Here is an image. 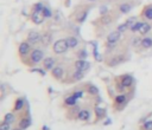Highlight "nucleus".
<instances>
[{"label": "nucleus", "instance_id": "20e7f679", "mask_svg": "<svg viewBox=\"0 0 152 130\" xmlns=\"http://www.w3.org/2000/svg\"><path fill=\"white\" fill-rule=\"evenodd\" d=\"M75 68L76 70H80V71H86L89 69V63L86 61L84 59H80L75 63Z\"/></svg>", "mask_w": 152, "mask_h": 130}, {"label": "nucleus", "instance_id": "6e6552de", "mask_svg": "<svg viewBox=\"0 0 152 130\" xmlns=\"http://www.w3.org/2000/svg\"><path fill=\"white\" fill-rule=\"evenodd\" d=\"M43 64H44V69H46V70H51V69H54L55 59H54V58H45V59H44V61H43Z\"/></svg>", "mask_w": 152, "mask_h": 130}, {"label": "nucleus", "instance_id": "72a5a7b5", "mask_svg": "<svg viewBox=\"0 0 152 130\" xmlns=\"http://www.w3.org/2000/svg\"><path fill=\"white\" fill-rule=\"evenodd\" d=\"M139 44L141 45V40H140V39H138V38H137V39H134V43H133V45H134V46H138Z\"/></svg>", "mask_w": 152, "mask_h": 130}, {"label": "nucleus", "instance_id": "2f4dec72", "mask_svg": "<svg viewBox=\"0 0 152 130\" xmlns=\"http://www.w3.org/2000/svg\"><path fill=\"white\" fill-rule=\"evenodd\" d=\"M78 57H80L81 59H84V58L87 57V52H86V51H83V50H81V51H80V53H78Z\"/></svg>", "mask_w": 152, "mask_h": 130}, {"label": "nucleus", "instance_id": "f8f14e48", "mask_svg": "<svg viewBox=\"0 0 152 130\" xmlns=\"http://www.w3.org/2000/svg\"><path fill=\"white\" fill-rule=\"evenodd\" d=\"M30 124H31V121H30V118H23V119L19 122V128L24 130V129L29 128Z\"/></svg>", "mask_w": 152, "mask_h": 130}, {"label": "nucleus", "instance_id": "6ab92c4d", "mask_svg": "<svg viewBox=\"0 0 152 130\" xmlns=\"http://www.w3.org/2000/svg\"><path fill=\"white\" fill-rule=\"evenodd\" d=\"M95 114H96L98 118H101V117H103L106 115V110L102 109V108H95Z\"/></svg>", "mask_w": 152, "mask_h": 130}, {"label": "nucleus", "instance_id": "f704fd0d", "mask_svg": "<svg viewBox=\"0 0 152 130\" xmlns=\"http://www.w3.org/2000/svg\"><path fill=\"white\" fill-rule=\"evenodd\" d=\"M74 96H75V98H80V97L82 96V92H77V93H75Z\"/></svg>", "mask_w": 152, "mask_h": 130}, {"label": "nucleus", "instance_id": "aec40b11", "mask_svg": "<svg viewBox=\"0 0 152 130\" xmlns=\"http://www.w3.org/2000/svg\"><path fill=\"white\" fill-rule=\"evenodd\" d=\"M125 101H126V97L124 95H120V96L115 97V103L116 104H123V103H125Z\"/></svg>", "mask_w": 152, "mask_h": 130}, {"label": "nucleus", "instance_id": "f03ea898", "mask_svg": "<svg viewBox=\"0 0 152 130\" xmlns=\"http://www.w3.org/2000/svg\"><path fill=\"white\" fill-rule=\"evenodd\" d=\"M120 33H121V32H119V31H113V32H111V33L108 35V37H107L108 44H109V45L115 44V43L120 39Z\"/></svg>", "mask_w": 152, "mask_h": 130}, {"label": "nucleus", "instance_id": "7c9ffc66", "mask_svg": "<svg viewBox=\"0 0 152 130\" xmlns=\"http://www.w3.org/2000/svg\"><path fill=\"white\" fill-rule=\"evenodd\" d=\"M86 18H87V12H83V13H82V16L77 18V20H78L80 23H82V21H84V19H86Z\"/></svg>", "mask_w": 152, "mask_h": 130}, {"label": "nucleus", "instance_id": "4468645a", "mask_svg": "<svg viewBox=\"0 0 152 130\" xmlns=\"http://www.w3.org/2000/svg\"><path fill=\"white\" fill-rule=\"evenodd\" d=\"M77 118L81 119V121H84V119H88L89 118V111L87 110H81L77 115Z\"/></svg>", "mask_w": 152, "mask_h": 130}, {"label": "nucleus", "instance_id": "f257e3e1", "mask_svg": "<svg viewBox=\"0 0 152 130\" xmlns=\"http://www.w3.org/2000/svg\"><path fill=\"white\" fill-rule=\"evenodd\" d=\"M52 49H54V52H55V53H57V54H62V53H64V52L67 51L68 44H67L66 39H59V40L55 42Z\"/></svg>", "mask_w": 152, "mask_h": 130}, {"label": "nucleus", "instance_id": "1a4fd4ad", "mask_svg": "<svg viewBox=\"0 0 152 130\" xmlns=\"http://www.w3.org/2000/svg\"><path fill=\"white\" fill-rule=\"evenodd\" d=\"M52 76L55 77V78H57V79H61L62 78V76H63V69L62 68H59V66H57V68H54L52 69Z\"/></svg>", "mask_w": 152, "mask_h": 130}, {"label": "nucleus", "instance_id": "dca6fc26", "mask_svg": "<svg viewBox=\"0 0 152 130\" xmlns=\"http://www.w3.org/2000/svg\"><path fill=\"white\" fill-rule=\"evenodd\" d=\"M143 14L146 19L148 20H152V7H146L144 11H143Z\"/></svg>", "mask_w": 152, "mask_h": 130}, {"label": "nucleus", "instance_id": "9b49d317", "mask_svg": "<svg viewBox=\"0 0 152 130\" xmlns=\"http://www.w3.org/2000/svg\"><path fill=\"white\" fill-rule=\"evenodd\" d=\"M66 42L68 44V47H76L77 44H78V42H77V39L75 37H68L66 39Z\"/></svg>", "mask_w": 152, "mask_h": 130}, {"label": "nucleus", "instance_id": "c85d7f7f", "mask_svg": "<svg viewBox=\"0 0 152 130\" xmlns=\"http://www.w3.org/2000/svg\"><path fill=\"white\" fill-rule=\"evenodd\" d=\"M82 76H83V71H80V70H77V71L75 72V75H74V77H75L76 79H81Z\"/></svg>", "mask_w": 152, "mask_h": 130}, {"label": "nucleus", "instance_id": "e433bc0d", "mask_svg": "<svg viewBox=\"0 0 152 130\" xmlns=\"http://www.w3.org/2000/svg\"><path fill=\"white\" fill-rule=\"evenodd\" d=\"M89 1H95V0H89Z\"/></svg>", "mask_w": 152, "mask_h": 130}, {"label": "nucleus", "instance_id": "7ed1b4c3", "mask_svg": "<svg viewBox=\"0 0 152 130\" xmlns=\"http://www.w3.org/2000/svg\"><path fill=\"white\" fill-rule=\"evenodd\" d=\"M44 57V53L42 50H35L31 53V61L32 63H39Z\"/></svg>", "mask_w": 152, "mask_h": 130}, {"label": "nucleus", "instance_id": "393cba45", "mask_svg": "<svg viewBox=\"0 0 152 130\" xmlns=\"http://www.w3.org/2000/svg\"><path fill=\"white\" fill-rule=\"evenodd\" d=\"M10 124H11V123L3 122L1 124H0V130H10Z\"/></svg>", "mask_w": 152, "mask_h": 130}, {"label": "nucleus", "instance_id": "0eeeda50", "mask_svg": "<svg viewBox=\"0 0 152 130\" xmlns=\"http://www.w3.org/2000/svg\"><path fill=\"white\" fill-rule=\"evenodd\" d=\"M30 52V45L27 44V43H21L20 45H19V53H20V56H25V54H27Z\"/></svg>", "mask_w": 152, "mask_h": 130}, {"label": "nucleus", "instance_id": "a878e982", "mask_svg": "<svg viewBox=\"0 0 152 130\" xmlns=\"http://www.w3.org/2000/svg\"><path fill=\"white\" fill-rule=\"evenodd\" d=\"M43 10H44L43 4L38 3V4H36V5H35V11H37V12H43Z\"/></svg>", "mask_w": 152, "mask_h": 130}, {"label": "nucleus", "instance_id": "c756f323", "mask_svg": "<svg viewBox=\"0 0 152 130\" xmlns=\"http://www.w3.org/2000/svg\"><path fill=\"white\" fill-rule=\"evenodd\" d=\"M144 129H145V130H152V121L146 122V123L144 124Z\"/></svg>", "mask_w": 152, "mask_h": 130}, {"label": "nucleus", "instance_id": "b1692460", "mask_svg": "<svg viewBox=\"0 0 152 130\" xmlns=\"http://www.w3.org/2000/svg\"><path fill=\"white\" fill-rule=\"evenodd\" d=\"M128 27H130V26L127 25V23H124L123 25H120V26L118 27V31H119V32H125V31H126Z\"/></svg>", "mask_w": 152, "mask_h": 130}, {"label": "nucleus", "instance_id": "412c9836", "mask_svg": "<svg viewBox=\"0 0 152 130\" xmlns=\"http://www.w3.org/2000/svg\"><path fill=\"white\" fill-rule=\"evenodd\" d=\"M23 105H24V100L18 98L17 102H16V104H14V110H20L23 108Z\"/></svg>", "mask_w": 152, "mask_h": 130}, {"label": "nucleus", "instance_id": "ddd939ff", "mask_svg": "<svg viewBox=\"0 0 152 130\" xmlns=\"http://www.w3.org/2000/svg\"><path fill=\"white\" fill-rule=\"evenodd\" d=\"M150 30H151V26H150L147 23H141V26H140V28H139V32H140L141 35H146Z\"/></svg>", "mask_w": 152, "mask_h": 130}, {"label": "nucleus", "instance_id": "cd10ccee", "mask_svg": "<svg viewBox=\"0 0 152 130\" xmlns=\"http://www.w3.org/2000/svg\"><path fill=\"white\" fill-rule=\"evenodd\" d=\"M42 13L44 14V17H48V18H50V17H51V11H50V8L44 7V10H43V12H42Z\"/></svg>", "mask_w": 152, "mask_h": 130}, {"label": "nucleus", "instance_id": "a211bd4d", "mask_svg": "<svg viewBox=\"0 0 152 130\" xmlns=\"http://www.w3.org/2000/svg\"><path fill=\"white\" fill-rule=\"evenodd\" d=\"M111 61H113V63H111L109 65H116V64H120L121 61H124V57H123V56H116V57H114Z\"/></svg>", "mask_w": 152, "mask_h": 130}, {"label": "nucleus", "instance_id": "423d86ee", "mask_svg": "<svg viewBox=\"0 0 152 130\" xmlns=\"http://www.w3.org/2000/svg\"><path fill=\"white\" fill-rule=\"evenodd\" d=\"M27 39L31 44H37L38 42H42V37H41V35L38 33V32H31V33L29 35Z\"/></svg>", "mask_w": 152, "mask_h": 130}, {"label": "nucleus", "instance_id": "473e14b6", "mask_svg": "<svg viewBox=\"0 0 152 130\" xmlns=\"http://www.w3.org/2000/svg\"><path fill=\"white\" fill-rule=\"evenodd\" d=\"M89 92L93 93V95H95V93H98V89H96L95 86H89Z\"/></svg>", "mask_w": 152, "mask_h": 130}, {"label": "nucleus", "instance_id": "5701e85b", "mask_svg": "<svg viewBox=\"0 0 152 130\" xmlns=\"http://www.w3.org/2000/svg\"><path fill=\"white\" fill-rule=\"evenodd\" d=\"M13 121H14V116L12 114H7L4 118V122H7V123H12Z\"/></svg>", "mask_w": 152, "mask_h": 130}, {"label": "nucleus", "instance_id": "9d476101", "mask_svg": "<svg viewBox=\"0 0 152 130\" xmlns=\"http://www.w3.org/2000/svg\"><path fill=\"white\" fill-rule=\"evenodd\" d=\"M132 83H133V78H132V76H130V75L124 76V77H123V81H121V84H123L125 88L131 86Z\"/></svg>", "mask_w": 152, "mask_h": 130}, {"label": "nucleus", "instance_id": "2eb2a0df", "mask_svg": "<svg viewBox=\"0 0 152 130\" xmlns=\"http://www.w3.org/2000/svg\"><path fill=\"white\" fill-rule=\"evenodd\" d=\"M141 46L145 49H150L152 46V38H144L141 40Z\"/></svg>", "mask_w": 152, "mask_h": 130}, {"label": "nucleus", "instance_id": "39448f33", "mask_svg": "<svg viewBox=\"0 0 152 130\" xmlns=\"http://www.w3.org/2000/svg\"><path fill=\"white\" fill-rule=\"evenodd\" d=\"M44 14L42 13V12H37V11H34V13H32V16H31V19H32V21L35 23V24H42L43 21H44Z\"/></svg>", "mask_w": 152, "mask_h": 130}, {"label": "nucleus", "instance_id": "4be33fe9", "mask_svg": "<svg viewBox=\"0 0 152 130\" xmlns=\"http://www.w3.org/2000/svg\"><path fill=\"white\" fill-rule=\"evenodd\" d=\"M76 100H77V98H75V96H71V97H68V98L66 100V103H67L68 105H74V104L76 103Z\"/></svg>", "mask_w": 152, "mask_h": 130}, {"label": "nucleus", "instance_id": "bb28decb", "mask_svg": "<svg viewBox=\"0 0 152 130\" xmlns=\"http://www.w3.org/2000/svg\"><path fill=\"white\" fill-rule=\"evenodd\" d=\"M140 26H141V21H138V23H136V24H134V26H132V27H131V30H132L133 32H136V31H139Z\"/></svg>", "mask_w": 152, "mask_h": 130}, {"label": "nucleus", "instance_id": "f3484780", "mask_svg": "<svg viewBox=\"0 0 152 130\" xmlns=\"http://www.w3.org/2000/svg\"><path fill=\"white\" fill-rule=\"evenodd\" d=\"M132 6L130 4H123V5H120V11L123 12V13H128L131 11Z\"/></svg>", "mask_w": 152, "mask_h": 130}, {"label": "nucleus", "instance_id": "c9c22d12", "mask_svg": "<svg viewBox=\"0 0 152 130\" xmlns=\"http://www.w3.org/2000/svg\"><path fill=\"white\" fill-rule=\"evenodd\" d=\"M13 130H23V129H20V128H19V129H13Z\"/></svg>", "mask_w": 152, "mask_h": 130}]
</instances>
